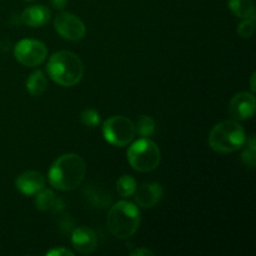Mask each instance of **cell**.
<instances>
[{"instance_id": "6da1fadb", "label": "cell", "mask_w": 256, "mask_h": 256, "mask_svg": "<svg viewBox=\"0 0 256 256\" xmlns=\"http://www.w3.org/2000/svg\"><path fill=\"white\" fill-rule=\"evenodd\" d=\"M85 172L86 166L79 155L65 154L52 162L49 170V182L55 189L69 192L82 184Z\"/></svg>"}, {"instance_id": "7a4b0ae2", "label": "cell", "mask_w": 256, "mask_h": 256, "mask_svg": "<svg viewBox=\"0 0 256 256\" xmlns=\"http://www.w3.org/2000/svg\"><path fill=\"white\" fill-rule=\"evenodd\" d=\"M46 70L49 76L62 86H74L84 75V65L76 54L72 52H58L50 56Z\"/></svg>"}, {"instance_id": "3957f363", "label": "cell", "mask_w": 256, "mask_h": 256, "mask_svg": "<svg viewBox=\"0 0 256 256\" xmlns=\"http://www.w3.org/2000/svg\"><path fill=\"white\" fill-rule=\"evenodd\" d=\"M139 226L140 212L132 202H119L110 209L108 228L115 238L128 239L136 232Z\"/></svg>"}, {"instance_id": "277c9868", "label": "cell", "mask_w": 256, "mask_h": 256, "mask_svg": "<svg viewBox=\"0 0 256 256\" xmlns=\"http://www.w3.org/2000/svg\"><path fill=\"white\" fill-rule=\"evenodd\" d=\"M246 142L245 130L236 120H225L212 128L209 134V145L218 152H234Z\"/></svg>"}, {"instance_id": "5b68a950", "label": "cell", "mask_w": 256, "mask_h": 256, "mask_svg": "<svg viewBox=\"0 0 256 256\" xmlns=\"http://www.w3.org/2000/svg\"><path fill=\"white\" fill-rule=\"evenodd\" d=\"M160 150L154 142L148 138L136 140L128 149V160L132 168L140 172H149L160 164Z\"/></svg>"}, {"instance_id": "8992f818", "label": "cell", "mask_w": 256, "mask_h": 256, "mask_svg": "<svg viewBox=\"0 0 256 256\" xmlns=\"http://www.w3.org/2000/svg\"><path fill=\"white\" fill-rule=\"evenodd\" d=\"M135 125L130 119L122 115L109 118L102 125V135L109 144L115 146H125L130 144L135 136Z\"/></svg>"}, {"instance_id": "52a82bcc", "label": "cell", "mask_w": 256, "mask_h": 256, "mask_svg": "<svg viewBox=\"0 0 256 256\" xmlns=\"http://www.w3.org/2000/svg\"><path fill=\"white\" fill-rule=\"evenodd\" d=\"M48 49L44 42L35 39L20 40L14 48V56L24 66H38L46 59Z\"/></svg>"}, {"instance_id": "ba28073f", "label": "cell", "mask_w": 256, "mask_h": 256, "mask_svg": "<svg viewBox=\"0 0 256 256\" xmlns=\"http://www.w3.org/2000/svg\"><path fill=\"white\" fill-rule=\"evenodd\" d=\"M55 30L59 32V35L64 39L70 40V42H78L84 38L86 32L84 22L74 14L62 12L56 15L54 20Z\"/></svg>"}, {"instance_id": "9c48e42d", "label": "cell", "mask_w": 256, "mask_h": 256, "mask_svg": "<svg viewBox=\"0 0 256 256\" xmlns=\"http://www.w3.org/2000/svg\"><path fill=\"white\" fill-rule=\"evenodd\" d=\"M255 96L250 92H239L229 104V112L235 120H246L254 115Z\"/></svg>"}, {"instance_id": "30bf717a", "label": "cell", "mask_w": 256, "mask_h": 256, "mask_svg": "<svg viewBox=\"0 0 256 256\" xmlns=\"http://www.w3.org/2000/svg\"><path fill=\"white\" fill-rule=\"evenodd\" d=\"M72 242L74 249L76 250L79 254L89 255L95 252L98 245V239L95 232L92 229L85 226L76 228L72 232Z\"/></svg>"}, {"instance_id": "8fae6325", "label": "cell", "mask_w": 256, "mask_h": 256, "mask_svg": "<svg viewBox=\"0 0 256 256\" xmlns=\"http://www.w3.org/2000/svg\"><path fill=\"white\" fill-rule=\"evenodd\" d=\"M135 200L139 206L150 209L159 204L162 198V188L158 182H146L135 190Z\"/></svg>"}, {"instance_id": "7c38bea8", "label": "cell", "mask_w": 256, "mask_h": 256, "mask_svg": "<svg viewBox=\"0 0 256 256\" xmlns=\"http://www.w3.org/2000/svg\"><path fill=\"white\" fill-rule=\"evenodd\" d=\"M15 185L22 194L35 195L40 190L44 189L45 179L40 172L29 170V172H24L18 176Z\"/></svg>"}, {"instance_id": "4fadbf2b", "label": "cell", "mask_w": 256, "mask_h": 256, "mask_svg": "<svg viewBox=\"0 0 256 256\" xmlns=\"http://www.w3.org/2000/svg\"><path fill=\"white\" fill-rule=\"evenodd\" d=\"M50 10L44 5H32L22 12V22L28 26L40 28L50 20Z\"/></svg>"}, {"instance_id": "5bb4252c", "label": "cell", "mask_w": 256, "mask_h": 256, "mask_svg": "<svg viewBox=\"0 0 256 256\" xmlns=\"http://www.w3.org/2000/svg\"><path fill=\"white\" fill-rule=\"evenodd\" d=\"M35 206L42 212H60L64 209V204L60 198H58L52 190L42 189L39 192H36L35 198Z\"/></svg>"}, {"instance_id": "9a60e30c", "label": "cell", "mask_w": 256, "mask_h": 256, "mask_svg": "<svg viewBox=\"0 0 256 256\" xmlns=\"http://www.w3.org/2000/svg\"><path fill=\"white\" fill-rule=\"evenodd\" d=\"M26 89L32 96H40L44 94L48 89V80L44 72L40 70L32 72L26 80Z\"/></svg>"}, {"instance_id": "2e32d148", "label": "cell", "mask_w": 256, "mask_h": 256, "mask_svg": "<svg viewBox=\"0 0 256 256\" xmlns=\"http://www.w3.org/2000/svg\"><path fill=\"white\" fill-rule=\"evenodd\" d=\"M229 9L240 19L255 18V8L252 0H229Z\"/></svg>"}, {"instance_id": "e0dca14e", "label": "cell", "mask_w": 256, "mask_h": 256, "mask_svg": "<svg viewBox=\"0 0 256 256\" xmlns=\"http://www.w3.org/2000/svg\"><path fill=\"white\" fill-rule=\"evenodd\" d=\"M88 198L98 208L109 206L110 202H112V195H110V192H105L104 189L98 186H90L88 189Z\"/></svg>"}, {"instance_id": "ac0fdd59", "label": "cell", "mask_w": 256, "mask_h": 256, "mask_svg": "<svg viewBox=\"0 0 256 256\" xmlns=\"http://www.w3.org/2000/svg\"><path fill=\"white\" fill-rule=\"evenodd\" d=\"M118 194L122 198H129L134 195L136 190V180L130 175H122L116 182Z\"/></svg>"}, {"instance_id": "d6986e66", "label": "cell", "mask_w": 256, "mask_h": 256, "mask_svg": "<svg viewBox=\"0 0 256 256\" xmlns=\"http://www.w3.org/2000/svg\"><path fill=\"white\" fill-rule=\"evenodd\" d=\"M246 142V148L242 152V160L246 166L249 168H254L255 166V162H256V146H255V138L252 136L249 139V142Z\"/></svg>"}, {"instance_id": "ffe728a7", "label": "cell", "mask_w": 256, "mask_h": 256, "mask_svg": "<svg viewBox=\"0 0 256 256\" xmlns=\"http://www.w3.org/2000/svg\"><path fill=\"white\" fill-rule=\"evenodd\" d=\"M138 132L142 136L149 138L154 134L155 132V122L152 118L142 115L138 120Z\"/></svg>"}, {"instance_id": "44dd1931", "label": "cell", "mask_w": 256, "mask_h": 256, "mask_svg": "<svg viewBox=\"0 0 256 256\" xmlns=\"http://www.w3.org/2000/svg\"><path fill=\"white\" fill-rule=\"evenodd\" d=\"M82 122L88 128H95L99 125L100 116L99 112L94 109H85L82 112Z\"/></svg>"}, {"instance_id": "7402d4cb", "label": "cell", "mask_w": 256, "mask_h": 256, "mask_svg": "<svg viewBox=\"0 0 256 256\" xmlns=\"http://www.w3.org/2000/svg\"><path fill=\"white\" fill-rule=\"evenodd\" d=\"M255 18H249V19H244V22H240L238 26V34L244 39H249L252 35L254 34L255 30Z\"/></svg>"}, {"instance_id": "603a6c76", "label": "cell", "mask_w": 256, "mask_h": 256, "mask_svg": "<svg viewBox=\"0 0 256 256\" xmlns=\"http://www.w3.org/2000/svg\"><path fill=\"white\" fill-rule=\"evenodd\" d=\"M46 255L48 256H72L74 255V252L65 249V248H59V249L50 250V252H46Z\"/></svg>"}, {"instance_id": "cb8c5ba5", "label": "cell", "mask_w": 256, "mask_h": 256, "mask_svg": "<svg viewBox=\"0 0 256 256\" xmlns=\"http://www.w3.org/2000/svg\"><path fill=\"white\" fill-rule=\"evenodd\" d=\"M130 255L132 256H146V255L152 256L154 255V252L149 249H145V248H139V249L134 250V252H132Z\"/></svg>"}, {"instance_id": "d4e9b609", "label": "cell", "mask_w": 256, "mask_h": 256, "mask_svg": "<svg viewBox=\"0 0 256 256\" xmlns=\"http://www.w3.org/2000/svg\"><path fill=\"white\" fill-rule=\"evenodd\" d=\"M50 2L58 10H62L68 5V0H50Z\"/></svg>"}, {"instance_id": "484cf974", "label": "cell", "mask_w": 256, "mask_h": 256, "mask_svg": "<svg viewBox=\"0 0 256 256\" xmlns=\"http://www.w3.org/2000/svg\"><path fill=\"white\" fill-rule=\"evenodd\" d=\"M250 86H252V92H255V72L252 75V82H250Z\"/></svg>"}, {"instance_id": "4316f807", "label": "cell", "mask_w": 256, "mask_h": 256, "mask_svg": "<svg viewBox=\"0 0 256 256\" xmlns=\"http://www.w3.org/2000/svg\"><path fill=\"white\" fill-rule=\"evenodd\" d=\"M24 2H34V0H24Z\"/></svg>"}]
</instances>
